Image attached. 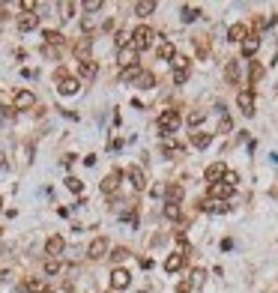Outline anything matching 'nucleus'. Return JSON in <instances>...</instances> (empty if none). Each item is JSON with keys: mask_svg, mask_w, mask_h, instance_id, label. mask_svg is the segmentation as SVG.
<instances>
[{"mask_svg": "<svg viewBox=\"0 0 278 293\" xmlns=\"http://www.w3.org/2000/svg\"><path fill=\"white\" fill-rule=\"evenodd\" d=\"M54 84H57V96H63V99L81 93V78L69 75V69H63V66L54 72Z\"/></svg>", "mask_w": 278, "mask_h": 293, "instance_id": "obj_1", "label": "nucleus"}, {"mask_svg": "<svg viewBox=\"0 0 278 293\" xmlns=\"http://www.w3.org/2000/svg\"><path fill=\"white\" fill-rule=\"evenodd\" d=\"M180 123H183V117H180L177 108L162 111V114H158V132H162V138H174V132L180 129Z\"/></svg>", "mask_w": 278, "mask_h": 293, "instance_id": "obj_2", "label": "nucleus"}, {"mask_svg": "<svg viewBox=\"0 0 278 293\" xmlns=\"http://www.w3.org/2000/svg\"><path fill=\"white\" fill-rule=\"evenodd\" d=\"M153 39H155V33L147 27V24H138L132 33H129V42H132V48L141 54V51H147L150 45H153Z\"/></svg>", "mask_w": 278, "mask_h": 293, "instance_id": "obj_3", "label": "nucleus"}, {"mask_svg": "<svg viewBox=\"0 0 278 293\" xmlns=\"http://www.w3.org/2000/svg\"><path fill=\"white\" fill-rule=\"evenodd\" d=\"M123 176H126V171H120V168H114V171H111V174H108V176L102 179V186H99V189H102V195H108V198H114V192H117V189H120V182H123Z\"/></svg>", "mask_w": 278, "mask_h": 293, "instance_id": "obj_4", "label": "nucleus"}, {"mask_svg": "<svg viewBox=\"0 0 278 293\" xmlns=\"http://www.w3.org/2000/svg\"><path fill=\"white\" fill-rule=\"evenodd\" d=\"M132 284V275H129V269H123V266H114L111 269V293H117V290H126Z\"/></svg>", "mask_w": 278, "mask_h": 293, "instance_id": "obj_5", "label": "nucleus"}, {"mask_svg": "<svg viewBox=\"0 0 278 293\" xmlns=\"http://www.w3.org/2000/svg\"><path fill=\"white\" fill-rule=\"evenodd\" d=\"M108 251H111V242H108L105 236H96V239L87 245V258H90V261H102V258H108Z\"/></svg>", "mask_w": 278, "mask_h": 293, "instance_id": "obj_6", "label": "nucleus"}, {"mask_svg": "<svg viewBox=\"0 0 278 293\" xmlns=\"http://www.w3.org/2000/svg\"><path fill=\"white\" fill-rule=\"evenodd\" d=\"M183 186L180 182H168V186L162 189V198H165V206H180L183 204Z\"/></svg>", "mask_w": 278, "mask_h": 293, "instance_id": "obj_7", "label": "nucleus"}, {"mask_svg": "<svg viewBox=\"0 0 278 293\" xmlns=\"http://www.w3.org/2000/svg\"><path fill=\"white\" fill-rule=\"evenodd\" d=\"M236 105H240V111L246 114V117H254V90H240L236 93Z\"/></svg>", "mask_w": 278, "mask_h": 293, "instance_id": "obj_8", "label": "nucleus"}, {"mask_svg": "<svg viewBox=\"0 0 278 293\" xmlns=\"http://www.w3.org/2000/svg\"><path fill=\"white\" fill-rule=\"evenodd\" d=\"M12 108H15V111H30V108H36V96H33V90H18L15 99H12Z\"/></svg>", "mask_w": 278, "mask_h": 293, "instance_id": "obj_9", "label": "nucleus"}, {"mask_svg": "<svg viewBox=\"0 0 278 293\" xmlns=\"http://www.w3.org/2000/svg\"><path fill=\"white\" fill-rule=\"evenodd\" d=\"M72 54L78 57V63H84V60H93V39H87V36H81L75 45H72Z\"/></svg>", "mask_w": 278, "mask_h": 293, "instance_id": "obj_10", "label": "nucleus"}, {"mask_svg": "<svg viewBox=\"0 0 278 293\" xmlns=\"http://www.w3.org/2000/svg\"><path fill=\"white\" fill-rule=\"evenodd\" d=\"M126 179L132 182L135 192H144V189H147V174L141 171V165H132V168L126 171Z\"/></svg>", "mask_w": 278, "mask_h": 293, "instance_id": "obj_11", "label": "nucleus"}, {"mask_svg": "<svg viewBox=\"0 0 278 293\" xmlns=\"http://www.w3.org/2000/svg\"><path fill=\"white\" fill-rule=\"evenodd\" d=\"M63 251H66V239H63L60 234L48 236V242H45V258H60Z\"/></svg>", "mask_w": 278, "mask_h": 293, "instance_id": "obj_12", "label": "nucleus"}, {"mask_svg": "<svg viewBox=\"0 0 278 293\" xmlns=\"http://www.w3.org/2000/svg\"><path fill=\"white\" fill-rule=\"evenodd\" d=\"M183 153H185L183 144H177L174 138H162V156H165V159H180Z\"/></svg>", "mask_w": 278, "mask_h": 293, "instance_id": "obj_13", "label": "nucleus"}, {"mask_svg": "<svg viewBox=\"0 0 278 293\" xmlns=\"http://www.w3.org/2000/svg\"><path fill=\"white\" fill-rule=\"evenodd\" d=\"M257 48H260V33H248L246 39L240 42V51H243V57H254V54H257Z\"/></svg>", "mask_w": 278, "mask_h": 293, "instance_id": "obj_14", "label": "nucleus"}, {"mask_svg": "<svg viewBox=\"0 0 278 293\" xmlns=\"http://www.w3.org/2000/svg\"><path fill=\"white\" fill-rule=\"evenodd\" d=\"M240 78H243L240 60H227V66H224V81H227L230 87H236V84H240Z\"/></svg>", "mask_w": 278, "mask_h": 293, "instance_id": "obj_15", "label": "nucleus"}, {"mask_svg": "<svg viewBox=\"0 0 278 293\" xmlns=\"http://www.w3.org/2000/svg\"><path fill=\"white\" fill-rule=\"evenodd\" d=\"M224 174H227L224 162H213V165H207V171H204V176H207L210 186H213V182H221V179H224Z\"/></svg>", "mask_w": 278, "mask_h": 293, "instance_id": "obj_16", "label": "nucleus"}, {"mask_svg": "<svg viewBox=\"0 0 278 293\" xmlns=\"http://www.w3.org/2000/svg\"><path fill=\"white\" fill-rule=\"evenodd\" d=\"M183 266H185V254H183V251H171L168 258H165V272L174 275V272H180Z\"/></svg>", "mask_w": 278, "mask_h": 293, "instance_id": "obj_17", "label": "nucleus"}, {"mask_svg": "<svg viewBox=\"0 0 278 293\" xmlns=\"http://www.w3.org/2000/svg\"><path fill=\"white\" fill-rule=\"evenodd\" d=\"M117 63H120V69H129V66H135V63H138V51H135L132 45L120 48V51H117Z\"/></svg>", "mask_w": 278, "mask_h": 293, "instance_id": "obj_18", "label": "nucleus"}, {"mask_svg": "<svg viewBox=\"0 0 278 293\" xmlns=\"http://www.w3.org/2000/svg\"><path fill=\"white\" fill-rule=\"evenodd\" d=\"M36 27H39V15L36 12H21L18 15V30L21 33H33Z\"/></svg>", "mask_w": 278, "mask_h": 293, "instance_id": "obj_19", "label": "nucleus"}, {"mask_svg": "<svg viewBox=\"0 0 278 293\" xmlns=\"http://www.w3.org/2000/svg\"><path fill=\"white\" fill-rule=\"evenodd\" d=\"M233 195V189L227 186V182H213L210 186V201H227Z\"/></svg>", "mask_w": 278, "mask_h": 293, "instance_id": "obj_20", "label": "nucleus"}, {"mask_svg": "<svg viewBox=\"0 0 278 293\" xmlns=\"http://www.w3.org/2000/svg\"><path fill=\"white\" fill-rule=\"evenodd\" d=\"M45 287H48V284H45V278H36V275H33V278L21 281V287H18V290H21V293H42Z\"/></svg>", "mask_w": 278, "mask_h": 293, "instance_id": "obj_21", "label": "nucleus"}, {"mask_svg": "<svg viewBox=\"0 0 278 293\" xmlns=\"http://www.w3.org/2000/svg\"><path fill=\"white\" fill-rule=\"evenodd\" d=\"M42 36H45V45H48V48H57V51H60V48L66 45V36H63L60 30H45Z\"/></svg>", "mask_w": 278, "mask_h": 293, "instance_id": "obj_22", "label": "nucleus"}, {"mask_svg": "<svg viewBox=\"0 0 278 293\" xmlns=\"http://www.w3.org/2000/svg\"><path fill=\"white\" fill-rule=\"evenodd\" d=\"M78 75H81L84 81H93V78L99 75V66H96L93 60H84V63H78Z\"/></svg>", "mask_w": 278, "mask_h": 293, "instance_id": "obj_23", "label": "nucleus"}, {"mask_svg": "<svg viewBox=\"0 0 278 293\" xmlns=\"http://www.w3.org/2000/svg\"><path fill=\"white\" fill-rule=\"evenodd\" d=\"M248 36V27L246 24H230L227 27V42H243Z\"/></svg>", "mask_w": 278, "mask_h": 293, "instance_id": "obj_24", "label": "nucleus"}, {"mask_svg": "<svg viewBox=\"0 0 278 293\" xmlns=\"http://www.w3.org/2000/svg\"><path fill=\"white\" fill-rule=\"evenodd\" d=\"M155 54H158V60H174V57H177V48H174L171 39H162V42H158V48H155Z\"/></svg>", "mask_w": 278, "mask_h": 293, "instance_id": "obj_25", "label": "nucleus"}, {"mask_svg": "<svg viewBox=\"0 0 278 293\" xmlns=\"http://www.w3.org/2000/svg\"><path fill=\"white\" fill-rule=\"evenodd\" d=\"M210 144H213V135L210 132H194L191 135V146H194V150H207Z\"/></svg>", "mask_w": 278, "mask_h": 293, "instance_id": "obj_26", "label": "nucleus"}, {"mask_svg": "<svg viewBox=\"0 0 278 293\" xmlns=\"http://www.w3.org/2000/svg\"><path fill=\"white\" fill-rule=\"evenodd\" d=\"M141 72H144V69H141V63H135V66H129V69H120V75H117V78H120V81H132V84H135V81L141 78Z\"/></svg>", "mask_w": 278, "mask_h": 293, "instance_id": "obj_27", "label": "nucleus"}, {"mask_svg": "<svg viewBox=\"0 0 278 293\" xmlns=\"http://www.w3.org/2000/svg\"><path fill=\"white\" fill-rule=\"evenodd\" d=\"M153 12H155V0H138V3H135V15L138 18H147Z\"/></svg>", "mask_w": 278, "mask_h": 293, "instance_id": "obj_28", "label": "nucleus"}, {"mask_svg": "<svg viewBox=\"0 0 278 293\" xmlns=\"http://www.w3.org/2000/svg\"><path fill=\"white\" fill-rule=\"evenodd\" d=\"M129 254H132V251H129L126 245H117V248H111V251H108V258L114 261V266H120V264L129 258Z\"/></svg>", "mask_w": 278, "mask_h": 293, "instance_id": "obj_29", "label": "nucleus"}, {"mask_svg": "<svg viewBox=\"0 0 278 293\" xmlns=\"http://www.w3.org/2000/svg\"><path fill=\"white\" fill-rule=\"evenodd\" d=\"M60 272H63V261H60V258H45V275L54 278V275H60Z\"/></svg>", "mask_w": 278, "mask_h": 293, "instance_id": "obj_30", "label": "nucleus"}, {"mask_svg": "<svg viewBox=\"0 0 278 293\" xmlns=\"http://www.w3.org/2000/svg\"><path fill=\"white\" fill-rule=\"evenodd\" d=\"M201 209H204V212H227L230 206H227V201H204Z\"/></svg>", "mask_w": 278, "mask_h": 293, "instance_id": "obj_31", "label": "nucleus"}, {"mask_svg": "<svg viewBox=\"0 0 278 293\" xmlns=\"http://www.w3.org/2000/svg\"><path fill=\"white\" fill-rule=\"evenodd\" d=\"M260 78H263V66H260V63H251V66H248V90H254V84H257Z\"/></svg>", "mask_w": 278, "mask_h": 293, "instance_id": "obj_32", "label": "nucleus"}, {"mask_svg": "<svg viewBox=\"0 0 278 293\" xmlns=\"http://www.w3.org/2000/svg\"><path fill=\"white\" fill-rule=\"evenodd\" d=\"M135 87H141V90H153V87H155V75L144 69V72H141V78L135 81Z\"/></svg>", "mask_w": 278, "mask_h": 293, "instance_id": "obj_33", "label": "nucleus"}, {"mask_svg": "<svg viewBox=\"0 0 278 293\" xmlns=\"http://www.w3.org/2000/svg\"><path fill=\"white\" fill-rule=\"evenodd\" d=\"M180 18H183V24H191V21L201 18V9H197V6H183L180 9Z\"/></svg>", "mask_w": 278, "mask_h": 293, "instance_id": "obj_34", "label": "nucleus"}, {"mask_svg": "<svg viewBox=\"0 0 278 293\" xmlns=\"http://www.w3.org/2000/svg\"><path fill=\"white\" fill-rule=\"evenodd\" d=\"M218 114H221V120H218V135H227V132L233 129V120L227 117V111H224V105H218Z\"/></svg>", "mask_w": 278, "mask_h": 293, "instance_id": "obj_35", "label": "nucleus"}, {"mask_svg": "<svg viewBox=\"0 0 278 293\" xmlns=\"http://www.w3.org/2000/svg\"><path fill=\"white\" fill-rule=\"evenodd\" d=\"M66 189L72 195H81L84 192V179H78V176H66Z\"/></svg>", "mask_w": 278, "mask_h": 293, "instance_id": "obj_36", "label": "nucleus"}, {"mask_svg": "<svg viewBox=\"0 0 278 293\" xmlns=\"http://www.w3.org/2000/svg\"><path fill=\"white\" fill-rule=\"evenodd\" d=\"M126 45H132V42H129V33H126V30H117V33H114V48L120 51V48H126Z\"/></svg>", "mask_w": 278, "mask_h": 293, "instance_id": "obj_37", "label": "nucleus"}, {"mask_svg": "<svg viewBox=\"0 0 278 293\" xmlns=\"http://www.w3.org/2000/svg\"><path fill=\"white\" fill-rule=\"evenodd\" d=\"M204 120H207V114H204V111H191V114L185 117V123H188L191 129H197V126H201Z\"/></svg>", "mask_w": 278, "mask_h": 293, "instance_id": "obj_38", "label": "nucleus"}, {"mask_svg": "<svg viewBox=\"0 0 278 293\" xmlns=\"http://www.w3.org/2000/svg\"><path fill=\"white\" fill-rule=\"evenodd\" d=\"M60 12H63V18L69 21V18L78 12V3H75V0H69V3H60Z\"/></svg>", "mask_w": 278, "mask_h": 293, "instance_id": "obj_39", "label": "nucleus"}, {"mask_svg": "<svg viewBox=\"0 0 278 293\" xmlns=\"http://www.w3.org/2000/svg\"><path fill=\"white\" fill-rule=\"evenodd\" d=\"M165 218H171V222H180V218H183V209H180V206H165Z\"/></svg>", "mask_w": 278, "mask_h": 293, "instance_id": "obj_40", "label": "nucleus"}, {"mask_svg": "<svg viewBox=\"0 0 278 293\" xmlns=\"http://www.w3.org/2000/svg\"><path fill=\"white\" fill-rule=\"evenodd\" d=\"M81 30H84V36L90 39V33H93V15H84V18H81Z\"/></svg>", "mask_w": 278, "mask_h": 293, "instance_id": "obj_41", "label": "nucleus"}, {"mask_svg": "<svg viewBox=\"0 0 278 293\" xmlns=\"http://www.w3.org/2000/svg\"><path fill=\"white\" fill-rule=\"evenodd\" d=\"M188 75H191L188 69H177V72H174V84H185V81H188Z\"/></svg>", "mask_w": 278, "mask_h": 293, "instance_id": "obj_42", "label": "nucleus"}, {"mask_svg": "<svg viewBox=\"0 0 278 293\" xmlns=\"http://www.w3.org/2000/svg\"><path fill=\"white\" fill-rule=\"evenodd\" d=\"M204 278H207V272H204V269H194V272H191V287H201V284H204Z\"/></svg>", "mask_w": 278, "mask_h": 293, "instance_id": "obj_43", "label": "nucleus"}, {"mask_svg": "<svg viewBox=\"0 0 278 293\" xmlns=\"http://www.w3.org/2000/svg\"><path fill=\"white\" fill-rule=\"evenodd\" d=\"M81 6H84V12H90V15H93V12H99V9H102V0H87V3H81Z\"/></svg>", "mask_w": 278, "mask_h": 293, "instance_id": "obj_44", "label": "nucleus"}, {"mask_svg": "<svg viewBox=\"0 0 278 293\" xmlns=\"http://www.w3.org/2000/svg\"><path fill=\"white\" fill-rule=\"evenodd\" d=\"M221 182H227V186H230V189H236V182H240V174H233V171H227Z\"/></svg>", "mask_w": 278, "mask_h": 293, "instance_id": "obj_45", "label": "nucleus"}, {"mask_svg": "<svg viewBox=\"0 0 278 293\" xmlns=\"http://www.w3.org/2000/svg\"><path fill=\"white\" fill-rule=\"evenodd\" d=\"M171 66H174V72H177V69H188V57H180V54H177V57L171 60Z\"/></svg>", "mask_w": 278, "mask_h": 293, "instance_id": "obj_46", "label": "nucleus"}, {"mask_svg": "<svg viewBox=\"0 0 278 293\" xmlns=\"http://www.w3.org/2000/svg\"><path fill=\"white\" fill-rule=\"evenodd\" d=\"M0 114H3V120H15V108L12 105H3V108H0Z\"/></svg>", "mask_w": 278, "mask_h": 293, "instance_id": "obj_47", "label": "nucleus"}, {"mask_svg": "<svg viewBox=\"0 0 278 293\" xmlns=\"http://www.w3.org/2000/svg\"><path fill=\"white\" fill-rule=\"evenodd\" d=\"M42 57H48V60H57V57H60V51H57V48H48V45H42Z\"/></svg>", "mask_w": 278, "mask_h": 293, "instance_id": "obj_48", "label": "nucleus"}, {"mask_svg": "<svg viewBox=\"0 0 278 293\" xmlns=\"http://www.w3.org/2000/svg\"><path fill=\"white\" fill-rule=\"evenodd\" d=\"M108 150H111V153L123 150V141H120V138H111V141H108Z\"/></svg>", "mask_w": 278, "mask_h": 293, "instance_id": "obj_49", "label": "nucleus"}, {"mask_svg": "<svg viewBox=\"0 0 278 293\" xmlns=\"http://www.w3.org/2000/svg\"><path fill=\"white\" fill-rule=\"evenodd\" d=\"M75 162H78V156H75V153H66V156H63V168H72Z\"/></svg>", "mask_w": 278, "mask_h": 293, "instance_id": "obj_50", "label": "nucleus"}, {"mask_svg": "<svg viewBox=\"0 0 278 293\" xmlns=\"http://www.w3.org/2000/svg\"><path fill=\"white\" fill-rule=\"evenodd\" d=\"M9 278H12V272H9V269H0V287H6V284H9Z\"/></svg>", "mask_w": 278, "mask_h": 293, "instance_id": "obj_51", "label": "nucleus"}, {"mask_svg": "<svg viewBox=\"0 0 278 293\" xmlns=\"http://www.w3.org/2000/svg\"><path fill=\"white\" fill-rule=\"evenodd\" d=\"M194 48H197V54H201V57H207L210 51H207V45H204V39H194Z\"/></svg>", "mask_w": 278, "mask_h": 293, "instance_id": "obj_52", "label": "nucleus"}, {"mask_svg": "<svg viewBox=\"0 0 278 293\" xmlns=\"http://www.w3.org/2000/svg\"><path fill=\"white\" fill-rule=\"evenodd\" d=\"M96 162H99V159H96V153H87V156H84V165H87V168H93Z\"/></svg>", "mask_w": 278, "mask_h": 293, "instance_id": "obj_53", "label": "nucleus"}, {"mask_svg": "<svg viewBox=\"0 0 278 293\" xmlns=\"http://www.w3.org/2000/svg\"><path fill=\"white\" fill-rule=\"evenodd\" d=\"M138 264H141V269H153V258H138Z\"/></svg>", "mask_w": 278, "mask_h": 293, "instance_id": "obj_54", "label": "nucleus"}, {"mask_svg": "<svg viewBox=\"0 0 278 293\" xmlns=\"http://www.w3.org/2000/svg\"><path fill=\"white\" fill-rule=\"evenodd\" d=\"M57 215H60V218H69V215H72V206H60Z\"/></svg>", "mask_w": 278, "mask_h": 293, "instance_id": "obj_55", "label": "nucleus"}, {"mask_svg": "<svg viewBox=\"0 0 278 293\" xmlns=\"http://www.w3.org/2000/svg\"><path fill=\"white\" fill-rule=\"evenodd\" d=\"M233 248V239H221V251H230Z\"/></svg>", "mask_w": 278, "mask_h": 293, "instance_id": "obj_56", "label": "nucleus"}, {"mask_svg": "<svg viewBox=\"0 0 278 293\" xmlns=\"http://www.w3.org/2000/svg\"><path fill=\"white\" fill-rule=\"evenodd\" d=\"M42 293H54V290H51V287H45V290H42Z\"/></svg>", "mask_w": 278, "mask_h": 293, "instance_id": "obj_57", "label": "nucleus"}, {"mask_svg": "<svg viewBox=\"0 0 278 293\" xmlns=\"http://www.w3.org/2000/svg\"><path fill=\"white\" fill-rule=\"evenodd\" d=\"M0 209H3V201H0Z\"/></svg>", "mask_w": 278, "mask_h": 293, "instance_id": "obj_58", "label": "nucleus"}, {"mask_svg": "<svg viewBox=\"0 0 278 293\" xmlns=\"http://www.w3.org/2000/svg\"><path fill=\"white\" fill-rule=\"evenodd\" d=\"M108 293H111V290H108Z\"/></svg>", "mask_w": 278, "mask_h": 293, "instance_id": "obj_59", "label": "nucleus"}]
</instances>
